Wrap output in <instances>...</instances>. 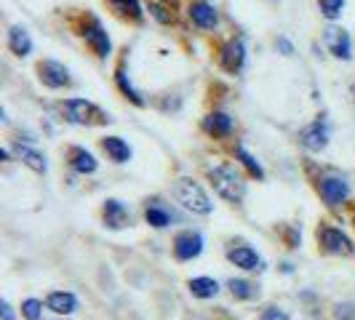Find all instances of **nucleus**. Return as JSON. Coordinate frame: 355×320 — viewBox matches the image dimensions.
I'll list each match as a JSON object with an SVG mask.
<instances>
[{
    "instance_id": "nucleus-7",
    "label": "nucleus",
    "mask_w": 355,
    "mask_h": 320,
    "mask_svg": "<svg viewBox=\"0 0 355 320\" xmlns=\"http://www.w3.org/2000/svg\"><path fill=\"white\" fill-rule=\"evenodd\" d=\"M37 78L43 86L49 89H62V86H70V70L53 59H46L37 64Z\"/></svg>"
},
{
    "instance_id": "nucleus-28",
    "label": "nucleus",
    "mask_w": 355,
    "mask_h": 320,
    "mask_svg": "<svg viewBox=\"0 0 355 320\" xmlns=\"http://www.w3.org/2000/svg\"><path fill=\"white\" fill-rule=\"evenodd\" d=\"M318 6L326 19H337L345 8V0H318Z\"/></svg>"
},
{
    "instance_id": "nucleus-14",
    "label": "nucleus",
    "mask_w": 355,
    "mask_h": 320,
    "mask_svg": "<svg viewBox=\"0 0 355 320\" xmlns=\"http://www.w3.org/2000/svg\"><path fill=\"white\" fill-rule=\"evenodd\" d=\"M246 62V48L241 40H230L225 48H222V67L227 72H238Z\"/></svg>"
},
{
    "instance_id": "nucleus-15",
    "label": "nucleus",
    "mask_w": 355,
    "mask_h": 320,
    "mask_svg": "<svg viewBox=\"0 0 355 320\" xmlns=\"http://www.w3.org/2000/svg\"><path fill=\"white\" fill-rule=\"evenodd\" d=\"M46 307L51 312H59V315H72L78 310V296L70 294V291H53L46 299Z\"/></svg>"
},
{
    "instance_id": "nucleus-23",
    "label": "nucleus",
    "mask_w": 355,
    "mask_h": 320,
    "mask_svg": "<svg viewBox=\"0 0 355 320\" xmlns=\"http://www.w3.org/2000/svg\"><path fill=\"white\" fill-rule=\"evenodd\" d=\"M144 219H147V224H153V227H158V230H163V227H168V224H171V213L166 211L163 206H158V203L147 206Z\"/></svg>"
},
{
    "instance_id": "nucleus-34",
    "label": "nucleus",
    "mask_w": 355,
    "mask_h": 320,
    "mask_svg": "<svg viewBox=\"0 0 355 320\" xmlns=\"http://www.w3.org/2000/svg\"><path fill=\"white\" fill-rule=\"evenodd\" d=\"M0 310H3V320H14V312H11V304L3 302V304H0Z\"/></svg>"
},
{
    "instance_id": "nucleus-22",
    "label": "nucleus",
    "mask_w": 355,
    "mask_h": 320,
    "mask_svg": "<svg viewBox=\"0 0 355 320\" xmlns=\"http://www.w3.org/2000/svg\"><path fill=\"white\" fill-rule=\"evenodd\" d=\"M227 288H230V294L235 299H257L259 296V288L254 283H249V281H241V278H230Z\"/></svg>"
},
{
    "instance_id": "nucleus-24",
    "label": "nucleus",
    "mask_w": 355,
    "mask_h": 320,
    "mask_svg": "<svg viewBox=\"0 0 355 320\" xmlns=\"http://www.w3.org/2000/svg\"><path fill=\"white\" fill-rule=\"evenodd\" d=\"M174 3L171 0H150V11H153V17L158 19L160 24H168V21H174Z\"/></svg>"
},
{
    "instance_id": "nucleus-33",
    "label": "nucleus",
    "mask_w": 355,
    "mask_h": 320,
    "mask_svg": "<svg viewBox=\"0 0 355 320\" xmlns=\"http://www.w3.org/2000/svg\"><path fill=\"white\" fill-rule=\"evenodd\" d=\"M278 48H281V51H284L286 56H291V53H294V46H291V43H288L286 37H278Z\"/></svg>"
},
{
    "instance_id": "nucleus-3",
    "label": "nucleus",
    "mask_w": 355,
    "mask_h": 320,
    "mask_svg": "<svg viewBox=\"0 0 355 320\" xmlns=\"http://www.w3.org/2000/svg\"><path fill=\"white\" fill-rule=\"evenodd\" d=\"M62 112H64V121L75 125H102L110 123L107 112H102L96 105H91L86 99H67L62 105Z\"/></svg>"
},
{
    "instance_id": "nucleus-27",
    "label": "nucleus",
    "mask_w": 355,
    "mask_h": 320,
    "mask_svg": "<svg viewBox=\"0 0 355 320\" xmlns=\"http://www.w3.org/2000/svg\"><path fill=\"white\" fill-rule=\"evenodd\" d=\"M115 80H118V89L123 91V94L128 96V99H131V102H134V105H137V107H144L142 94H139V91H137L134 86H131V80L125 78V72H123V70H118V75H115Z\"/></svg>"
},
{
    "instance_id": "nucleus-26",
    "label": "nucleus",
    "mask_w": 355,
    "mask_h": 320,
    "mask_svg": "<svg viewBox=\"0 0 355 320\" xmlns=\"http://www.w3.org/2000/svg\"><path fill=\"white\" fill-rule=\"evenodd\" d=\"M235 158L241 160L246 168H249V174L251 177H257V179H265V168L259 166V160L254 158V155H249L243 147H235Z\"/></svg>"
},
{
    "instance_id": "nucleus-4",
    "label": "nucleus",
    "mask_w": 355,
    "mask_h": 320,
    "mask_svg": "<svg viewBox=\"0 0 355 320\" xmlns=\"http://www.w3.org/2000/svg\"><path fill=\"white\" fill-rule=\"evenodd\" d=\"M318 240L329 254H337V256H350V254L355 251L353 240H350L342 230L329 227V224H320L318 227Z\"/></svg>"
},
{
    "instance_id": "nucleus-9",
    "label": "nucleus",
    "mask_w": 355,
    "mask_h": 320,
    "mask_svg": "<svg viewBox=\"0 0 355 320\" xmlns=\"http://www.w3.org/2000/svg\"><path fill=\"white\" fill-rule=\"evenodd\" d=\"M323 43H326V48L334 53L337 59H350L353 56V46H350V35L345 33V30H339V27H329V30H323Z\"/></svg>"
},
{
    "instance_id": "nucleus-10",
    "label": "nucleus",
    "mask_w": 355,
    "mask_h": 320,
    "mask_svg": "<svg viewBox=\"0 0 355 320\" xmlns=\"http://www.w3.org/2000/svg\"><path fill=\"white\" fill-rule=\"evenodd\" d=\"M227 259H230L235 267L246 269V272H262V269H265L262 256L251 249V246H238V249L227 251Z\"/></svg>"
},
{
    "instance_id": "nucleus-30",
    "label": "nucleus",
    "mask_w": 355,
    "mask_h": 320,
    "mask_svg": "<svg viewBox=\"0 0 355 320\" xmlns=\"http://www.w3.org/2000/svg\"><path fill=\"white\" fill-rule=\"evenodd\" d=\"M334 318L355 320V304H337V307H334Z\"/></svg>"
},
{
    "instance_id": "nucleus-11",
    "label": "nucleus",
    "mask_w": 355,
    "mask_h": 320,
    "mask_svg": "<svg viewBox=\"0 0 355 320\" xmlns=\"http://www.w3.org/2000/svg\"><path fill=\"white\" fill-rule=\"evenodd\" d=\"M318 193H320V197L326 200V206L334 208V206H339V203H345V197H347V193H350V187H347L345 179L329 177L318 184Z\"/></svg>"
},
{
    "instance_id": "nucleus-31",
    "label": "nucleus",
    "mask_w": 355,
    "mask_h": 320,
    "mask_svg": "<svg viewBox=\"0 0 355 320\" xmlns=\"http://www.w3.org/2000/svg\"><path fill=\"white\" fill-rule=\"evenodd\" d=\"M259 320H288V315H286L284 310H278V307H267Z\"/></svg>"
},
{
    "instance_id": "nucleus-25",
    "label": "nucleus",
    "mask_w": 355,
    "mask_h": 320,
    "mask_svg": "<svg viewBox=\"0 0 355 320\" xmlns=\"http://www.w3.org/2000/svg\"><path fill=\"white\" fill-rule=\"evenodd\" d=\"M110 3H112V8H115L121 17H128V19H134V21H139V19H142L139 0H110Z\"/></svg>"
},
{
    "instance_id": "nucleus-32",
    "label": "nucleus",
    "mask_w": 355,
    "mask_h": 320,
    "mask_svg": "<svg viewBox=\"0 0 355 320\" xmlns=\"http://www.w3.org/2000/svg\"><path fill=\"white\" fill-rule=\"evenodd\" d=\"M284 235H286V243H288V249H297L300 246V232L291 230V227H284Z\"/></svg>"
},
{
    "instance_id": "nucleus-6",
    "label": "nucleus",
    "mask_w": 355,
    "mask_h": 320,
    "mask_svg": "<svg viewBox=\"0 0 355 320\" xmlns=\"http://www.w3.org/2000/svg\"><path fill=\"white\" fill-rule=\"evenodd\" d=\"M300 144H302L304 150H310V152H320L329 144V123L323 118H318L310 125H304L302 131H300Z\"/></svg>"
},
{
    "instance_id": "nucleus-8",
    "label": "nucleus",
    "mask_w": 355,
    "mask_h": 320,
    "mask_svg": "<svg viewBox=\"0 0 355 320\" xmlns=\"http://www.w3.org/2000/svg\"><path fill=\"white\" fill-rule=\"evenodd\" d=\"M200 251H203V238H200V232L184 230L174 238V256H177L179 262L196 259V256H200Z\"/></svg>"
},
{
    "instance_id": "nucleus-17",
    "label": "nucleus",
    "mask_w": 355,
    "mask_h": 320,
    "mask_svg": "<svg viewBox=\"0 0 355 320\" xmlns=\"http://www.w3.org/2000/svg\"><path fill=\"white\" fill-rule=\"evenodd\" d=\"M102 147L115 163H128L131 160V147L121 136H107V139H102Z\"/></svg>"
},
{
    "instance_id": "nucleus-20",
    "label": "nucleus",
    "mask_w": 355,
    "mask_h": 320,
    "mask_svg": "<svg viewBox=\"0 0 355 320\" xmlns=\"http://www.w3.org/2000/svg\"><path fill=\"white\" fill-rule=\"evenodd\" d=\"M17 158L21 160L24 166H30L33 171H37V174H46V168H49L46 158H43L40 152H35L33 147H21V144H17Z\"/></svg>"
},
{
    "instance_id": "nucleus-12",
    "label": "nucleus",
    "mask_w": 355,
    "mask_h": 320,
    "mask_svg": "<svg viewBox=\"0 0 355 320\" xmlns=\"http://www.w3.org/2000/svg\"><path fill=\"white\" fill-rule=\"evenodd\" d=\"M102 216H105V224H107V227H112V230H123V227H128V222H131L128 208H125L121 200H115V197L105 200Z\"/></svg>"
},
{
    "instance_id": "nucleus-2",
    "label": "nucleus",
    "mask_w": 355,
    "mask_h": 320,
    "mask_svg": "<svg viewBox=\"0 0 355 320\" xmlns=\"http://www.w3.org/2000/svg\"><path fill=\"white\" fill-rule=\"evenodd\" d=\"M174 195H177V200L187 211L200 213V216H209L214 208L209 195H206V190L198 181H193V179H179L177 187H174Z\"/></svg>"
},
{
    "instance_id": "nucleus-19",
    "label": "nucleus",
    "mask_w": 355,
    "mask_h": 320,
    "mask_svg": "<svg viewBox=\"0 0 355 320\" xmlns=\"http://www.w3.org/2000/svg\"><path fill=\"white\" fill-rule=\"evenodd\" d=\"M8 48L17 56H27V53L33 51V40H30L24 27H11L8 30Z\"/></svg>"
},
{
    "instance_id": "nucleus-5",
    "label": "nucleus",
    "mask_w": 355,
    "mask_h": 320,
    "mask_svg": "<svg viewBox=\"0 0 355 320\" xmlns=\"http://www.w3.org/2000/svg\"><path fill=\"white\" fill-rule=\"evenodd\" d=\"M80 35L86 37V43L91 46V51L96 53L99 59H107V56H110L112 43H110L105 27H102V21H99L96 17H86V27H83V33H80Z\"/></svg>"
},
{
    "instance_id": "nucleus-16",
    "label": "nucleus",
    "mask_w": 355,
    "mask_h": 320,
    "mask_svg": "<svg viewBox=\"0 0 355 320\" xmlns=\"http://www.w3.org/2000/svg\"><path fill=\"white\" fill-rule=\"evenodd\" d=\"M70 166L78 171V174H94L96 171V158L91 155V152H86L83 147H72L70 150Z\"/></svg>"
},
{
    "instance_id": "nucleus-13",
    "label": "nucleus",
    "mask_w": 355,
    "mask_h": 320,
    "mask_svg": "<svg viewBox=\"0 0 355 320\" xmlns=\"http://www.w3.org/2000/svg\"><path fill=\"white\" fill-rule=\"evenodd\" d=\"M232 118L227 112H211L203 118V131L209 136H230L232 134Z\"/></svg>"
},
{
    "instance_id": "nucleus-18",
    "label": "nucleus",
    "mask_w": 355,
    "mask_h": 320,
    "mask_svg": "<svg viewBox=\"0 0 355 320\" xmlns=\"http://www.w3.org/2000/svg\"><path fill=\"white\" fill-rule=\"evenodd\" d=\"M190 19L196 21L198 27H203V30L216 27V11H214L209 3H193L190 6Z\"/></svg>"
},
{
    "instance_id": "nucleus-29",
    "label": "nucleus",
    "mask_w": 355,
    "mask_h": 320,
    "mask_svg": "<svg viewBox=\"0 0 355 320\" xmlns=\"http://www.w3.org/2000/svg\"><path fill=\"white\" fill-rule=\"evenodd\" d=\"M21 315H24L27 320H40V315H43V302L27 299V302L21 304Z\"/></svg>"
},
{
    "instance_id": "nucleus-35",
    "label": "nucleus",
    "mask_w": 355,
    "mask_h": 320,
    "mask_svg": "<svg viewBox=\"0 0 355 320\" xmlns=\"http://www.w3.org/2000/svg\"><path fill=\"white\" fill-rule=\"evenodd\" d=\"M350 96H353V102H355V83L350 86Z\"/></svg>"
},
{
    "instance_id": "nucleus-21",
    "label": "nucleus",
    "mask_w": 355,
    "mask_h": 320,
    "mask_svg": "<svg viewBox=\"0 0 355 320\" xmlns=\"http://www.w3.org/2000/svg\"><path fill=\"white\" fill-rule=\"evenodd\" d=\"M190 294L198 299H211L219 294V283L214 278H193L190 281Z\"/></svg>"
},
{
    "instance_id": "nucleus-1",
    "label": "nucleus",
    "mask_w": 355,
    "mask_h": 320,
    "mask_svg": "<svg viewBox=\"0 0 355 320\" xmlns=\"http://www.w3.org/2000/svg\"><path fill=\"white\" fill-rule=\"evenodd\" d=\"M209 177H211L214 190L225 197V200H230V203H241L243 200V195H246V181H243L241 171L232 163L214 166L211 171H209Z\"/></svg>"
}]
</instances>
